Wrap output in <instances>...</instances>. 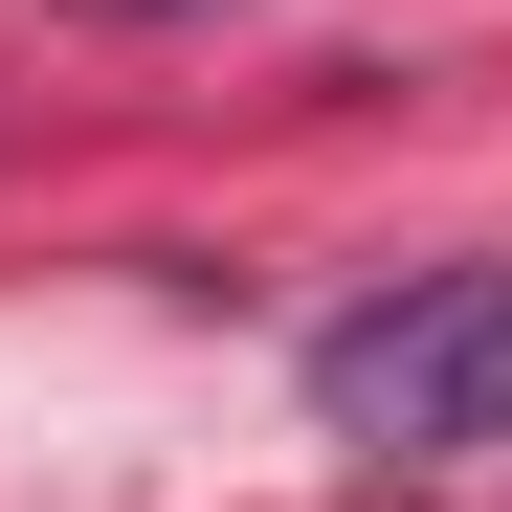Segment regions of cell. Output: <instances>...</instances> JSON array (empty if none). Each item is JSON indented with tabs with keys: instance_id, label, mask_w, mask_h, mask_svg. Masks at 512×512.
Returning <instances> with one entry per match:
<instances>
[{
	"instance_id": "1",
	"label": "cell",
	"mask_w": 512,
	"mask_h": 512,
	"mask_svg": "<svg viewBox=\"0 0 512 512\" xmlns=\"http://www.w3.org/2000/svg\"><path fill=\"white\" fill-rule=\"evenodd\" d=\"M312 423L357 468H468L512 446V268H401L312 334Z\"/></svg>"
},
{
	"instance_id": "2",
	"label": "cell",
	"mask_w": 512,
	"mask_h": 512,
	"mask_svg": "<svg viewBox=\"0 0 512 512\" xmlns=\"http://www.w3.org/2000/svg\"><path fill=\"white\" fill-rule=\"evenodd\" d=\"M134 23H156V0H134Z\"/></svg>"
}]
</instances>
